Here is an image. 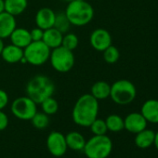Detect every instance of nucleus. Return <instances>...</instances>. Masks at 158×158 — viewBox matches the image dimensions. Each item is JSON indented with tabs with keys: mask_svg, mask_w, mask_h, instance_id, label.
<instances>
[{
	"mask_svg": "<svg viewBox=\"0 0 158 158\" xmlns=\"http://www.w3.org/2000/svg\"><path fill=\"white\" fill-rule=\"evenodd\" d=\"M10 38L11 41V44H13L23 49L32 42L30 31L25 28L16 27L14 29V31L11 33V35H10Z\"/></svg>",
	"mask_w": 158,
	"mask_h": 158,
	"instance_id": "obj_16",
	"label": "nucleus"
},
{
	"mask_svg": "<svg viewBox=\"0 0 158 158\" xmlns=\"http://www.w3.org/2000/svg\"><path fill=\"white\" fill-rule=\"evenodd\" d=\"M16 27L17 22L15 16L6 11L0 13V38H9Z\"/></svg>",
	"mask_w": 158,
	"mask_h": 158,
	"instance_id": "obj_13",
	"label": "nucleus"
},
{
	"mask_svg": "<svg viewBox=\"0 0 158 158\" xmlns=\"http://www.w3.org/2000/svg\"><path fill=\"white\" fill-rule=\"evenodd\" d=\"M113 150V142L106 135H94L86 141L83 149L88 158H107Z\"/></svg>",
	"mask_w": 158,
	"mask_h": 158,
	"instance_id": "obj_4",
	"label": "nucleus"
},
{
	"mask_svg": "<svg viewBox=\"0 0 158 158\" xmlns=\"http://www.w3.org/2000/svg\"><path fill=\"white\" fill-rule=\"evenodd\" d=\"M55 91V85L45 74H36L31 78L26 86V94L36 104L51 97Z\"/></svg>",
	"mask_w": 158,
	"mask_h": 158,
	"instance_id": "obj_2",
	"label": "nucleus"
},
{
	"mask_svg": "<svg viewBox=\"0 0 158 158\" xmlns=\"http://www.w3.org/2000/svg\"><path fill=\"white\" fill-rule=\"evenodd\" d=\"M103 52V59L107 63L113 64L115 63L119 58H120V52L118 50V48L113 45H111L110 47H108L105 50L102 51Z\"/></svg>",
	"mask_w": 158,
	"mask_h": 158,
	"instance_id": "obj_26",
	"label": "nucleus"
},
{
	"mask_svg": "<svg viewBox=\"0 0 158 158\" xmlns=\"http://www.w3.org/2000/svg\"><path fill=\"white\" fill-rule=\"evenodd\" d=\"M70 26H71V23H70L69 20L67 19L64 12L56 14L55 23H54V26H53L54 28H56L62 34H66L68 32V30L70 29Z\"/></svg>",
	"mask_w": 158,
	"mask_h": 158,
	"instance_id": "obj_24",
	"label": "nucleus"
},
{
	"mask_svg": "<svg viewBox=\"0 0 158 158\" xmlns=\"http://www.w3.org/2000/svg\"><path fill=\"white\" fill-rule=\"evenodd\" d=\"M67 147L73 151H83L86 139L85 137L77 131H71L65 136Z\"/></svg>",
	"mask_w": 158,
	"mask_h": 158,
	"instance_id": "obj_18",
	"label": "nucleus"
},
{
	"mask_svg": "<svg viewBox=\"0 0 158 158\" xmlns=\"http://www.w3.org/2000/svg\"><path fill=\"white\" fill-rule=\"evenodd\" d=\"M49 60L53 69L59 73H67L74 65V55L72 50L60 46L51 49Z\"/></svg>",
	"mask_w": 158,
	"mask_h": 158,
	"instance_id": "obj_7",
	"label": "nucleus"
},
{
	"mask_svg": "<svg viewBox=\"0 0 158 158\" xmlns=\"http://www.w3.org/2000/svg\"><path fill=\"white\" fill-rule=\"evenodd\" d=\"M153 144L155 145L156 149L158 150V132H157V133H155V137H154V142H153Z\"/></svg>",
	"mask_w": 158,
	"mask_h": 158,
	"instance_id": "obj_33",
	"label": "nucleus"
},
{
	"mask_svg": "<svg viewBox=\"0 0 158 158\" xmlns=\"http://www.w3.org/2000/svg\"><path fill=\"white\" fill-rule=\"evenodd\" d=\"M5 11V1L4 0H0V13Z\"/></svg>",
	"mask_w": 158,
	"mask_h": 158,
	"instance_id": "obj_32",
	"label": "nucleus"
},
{
	"mask_svg": "<svg viewBox=\"0 0 158 158\" xmlns=\"http://www.w3.org/2000/svg\"><path fill=\"white\" fill-rule=\"evenodd\" d=\"M40 104H41V108H42L43 113H45L48 115L55 114L59 110L58 102L52 96L46 99L45 101H43Z\"/></svg>",
	"mask_w": 158,
	"mask_h": 158,
	"instance_id": "obj_23",
	"label": "nucleus"
},
{
	"mask_svg": "<svg viewBox=\"0 0 158 158\" xmlns=\"http://www.w3.org/2000/svg\"><path fill=\"white\" fill-rule=\"evenodd\" d=\"M8 126H9V117L2 110H0V131L6 129Z\"/></svg>",
	"mask_w": 158,
	"mask_h": 158,
	"instance_id": "obj_31",
	"label": "nucleus"
},
{
	"mask_svg": "<svg viewBox=\"0 0 158 158\" xmlns=\"http://www.w3.org/2000/svg\"><path fill=\"white\" fill-rule=\"evenodd\" d=\"M137 96L135 85L127 79H120L111 86L110 98L118 105H127L131 103Z\"/></svg>",
	"mask_w": 158,
	"mask_h": 158,
	"instance_id": "obj_5",
	"label": "nucleus"
},
{
	"mask_svg": "<svg viewBox=\"0 0 158 158\" xmlns=\"http://www.w3.org/2000/svg\"><path fill=\"white\" fill-rule=\"evenodd\" d=\"M62 37H63L62 33H60L56 28L51 27L49 29L44 30V35H43L42 41L50 49H53V48H56L61 46Z\"/></svg>",
	"mask_w": 158,
	"mask_h": 158,
	"instance_id": "obj_17",
	"label": "nucleus"
},
{
	"mask_svg": "<svg viewBox=\"0 0 158 158\" xmlns=\"http://www.w3.org/2000/svg\"><path fill=\"white\" fill-rule=\"evenodd\" d=\"M1 57L8 63H18L21 62L23 58V49L13 44H10L4 46L1 52Z\"/></svg>",
	"mask_w": 158,
	"mask_h": 158,
	"instance_id": "obj_14",
	"label": "nucleus"
},
{
	"mask_svg": "<svg viewBox=\"0 0 158 158\" xmlns=\"http://www.w3.org/2000/svg\"><path fill=\"white\" fill-rule=\"evenodd\" d=\"M108 130L112 132H119L125 128L124 119L118 114H110L105 120Z\"/></svg>",
	"mask_w": 158,
	"mask_h": 158,
	"instance_id": "obj_22",
	"label": "nucleus"
},
{
	"mask_svg": "<svg viewBox=\"0 0 158 158\" xmlns=\"http://www.w3.org/2000/svg\"><path fill=\"white\" fill-rule=\"evenodd\" d=\"M9 101L10 98L8 93L5 90L0 89V110H3L9 104Z\"/></svg>",
	"mask_w": 158,
	"mask_h": 158,
	"instance_id": "obj_30",
	"label": "nucleus"
},
{
	"mask_svg": "<svg viewBox=\"0 0 158 158\" xmlns=\"http://www.w3.org/2000/svg\"><path fill=\"white\" fill-rule=\"evenodd\" d=\"M78 43H79V40H78V37L76 35H74L73 33H68V34L66 33L62 37L61 46L64 47L65 48L73 51V49H75L77 48Z\"/></svg>",
	"mask_w": 158,
	"mask_h": 158,
	"instance_id": "obj_27",
	"label": "nucleus"
},
{
	"mask_svg": "<svg viewBox=\"0 0 158 158\" xmlns=\"http://www.w3.org/2000/svg\"><path fill=\"white\" fill-rule=\"evenodd\" d=\"M51 49L41 40L32 41L23 48V58L26 63L34 66H40L49 60Z\"/></svg>",
	"mask_w": 158,
	"mask_h": 158,
	"instance_id": "obj_6",
	"label": "nucleus"
},
{
	"mask_svg": "<svg viewBox=\"0 0 158 158\" xmlns=\"http://www.w3.org/2000/svg\"><path fill=\"white\" fill-rule=\"evenodd\" d=\"M4 1L5 11L15 17L23 13L28 6L27 0H4Z\"/></svg>",
	"mask_w": 158,
	"mask_h": 158,
	"instance_id": "obj_21",
	"label": "nucleus"
},
{
	"mask_svg": "<svg viewBox=\"0 0 158 158\" xmlns=\"http://www.w3.org/2000/svg\"><path fill=\"white\" fill-rule=\"evenodd\" d=\"M56 13L50 8H42L35 14L36 27L47 30L54 26Z\"/></svg>",
	"mask_w": 158,
	"mask_h": 158,
	"instance_id": "obj_12",
	"label": "nucleus"
},
{
	"mask_svg": "<svg viewBox=\"0 0 158 158\" xmlns=\"http://www.w3.org/2000/svg\"><path fill=\"white\" fill-rule=\"evenodd\" d=\"M140 114L147 122L158 124V100H147L141 106Z\"/></svg>",
	"mask_w": 158,
	"mask_h": 158,
	"instance_id": "obj_15",
	"label": "nucleus"
},
{
	"mask_svg": "<svg viewBox=\"0 0 158 158\" xmlns=\"http://www.w3.org/2000/svg\"><path fill=\"white\" fill-rule=\"evenodd\" d=\"M33 126L37 128V129H44L46 128L48 124H49V118L48 115L46 114L43 112H36L35 114L33 116V118L31 119Z\"/></svg>",
	"mask_w": 158,
	"mask_h": 158,
	"instance_id": "obj_25",
	"label": "nucleus"
},
{
	"mask_svg": "<svg viewBox=\"0 0 158 158\" xmlns=\"http://www.w3.org/2000/svg\"><path fill=\"white\" fill-rule=\"evenodd\" d=\"M12 114L20 120L28 121L37 112V104L28 96L15 99L10 106Z\"/></svg>",
	"mask_w": 158,
	"mask_h": 158,
	"instance_id": "obj_8",
	"label": "nucleus"
},
{
	"mask_svg": "<svg viewBox=\"0 0 158 158\" xmlns=\"http://www.w3.org/2000/svg\"><path fill=\"white\" fill-rule=\"evenodd\" d=\"M4 42H3V39L0 38V55H1V52H2V49L4 48Z\"/></svg>",
	"mask_w": 158,
	"mask_h": 158,
	"instance_id": "obj_34",
	"label": "nucleus"
},
{
	"mask_svg": "<svg viewBox=\"0 0 158 158\" xmlns=\"http://www.w3.org/2000/svg\"><path fill=\"white\" fill-rule=\"evenodd\" d=\"M65 1H67V2H70V1H72V0H65Z\"/></svg>",
	"mask_w": 158,
	"mask_h": 158,
	"instance_id": "obj_35",
	"label": "nucleus"
},
{
	"mask_svg": "<svg viewBox=\"0 0 158 158\" xmlns=\"http://www.w3.org/2000/svg\"><path fill=\"white\" fill-rule=\"evenodd\" d=\"M147 121L140 113H131L124 119V127L130 133L137 134L147 127Z\"/></svg>",
	"mask_w": 158,
	"mask_h": 158,
	"instance_id": "obj_11",
	"label": "nucleus"
},
{
	"mask_svg": "<svg viewBox=\"0 0 158 158\" xmlns=\"http://www.w3.org/2000/svg\"><path fill=\"white\" fill-rule=\"evenodd\" d=\"M64 13L71 25L74 26L87 25L94 17L93 7L86 0H72L68 2Z\"/></svg>",
	"mask_w": 158,
	"mask_h": 158,
	"instance_id": "obj_3",
	"label": "nucleus"
},
{
	"mask_svg": "<svg viewBox=\"0 0 158 158\" xmlns=\"http://www.w3.org/2000/svg\"><path fill=\"white\" fill-rule=\"evenodd\" d=\"M89 41L94 49L102 52L112 45V36L107 30L103 28H98L91 33Z\"/></svg>",
	"mask_w": 158,
	"mask_h": 158,
	"instance_id": "obj_10",
	"label": "nucleus"
},
{
	"mask_svg": "<svg viewBox=\"0 0 158 158\" xmlns=\"http://www.w3.org/2000/svg\"><path fill=\"white\" fill-rule=\"evenodd\" d=\"M89 127L91 129V132L94 135H106V133L108 131L105 120L100 119L98 117L91 123Z\"/></svg>",
	"mask_w": 158,
	"mask_h": 158,
	"instance_id": "obj_28",
	"label": "nucleus"
},
{
	"mask_svg": "<svg viewBox=\"0 0 158 158\" xmlns=\"http://www.w3.org/2000/svg\"><path fill=\"white\" fill-rule=\"evenodd\" d=\"M30 35H31L32 41H41L43 38L44 30L38 28V27H35L30 31Z\"/></svg>",
	"mask_w": 158,
	"mask_h": 158,
	"instance_id": "obj_29",
	"label": "nucleus"
},
{
	"mask_svg": "<svg viewBox=\"0 0 158 158\" xmlns=\"http://www.w3.org/2000/svg\"><path fill=\"white\" fill-rule=\"evenodd\" d=\"M99 101L90 93L80 96L73 108V121L83 127H89L91 123L98 117Z\"/></svg>",
	"mask_w": 158,
	"mask_h": 158,
	"instance_id": "obj_1",
	"label": "nucleus"
},
{
	"mask_svg": "<svg viewBox=\"0 0 158 158\" xmlns=\"http://www.w3.org/2000/svg\"><path fill=\"white\" fill-rule=\"evenodd\" d=\"M155 133L151 129H143L136 134L135 143L140 149H146L151 147L154 142Z\"/></svg>",
	"mask_w": 158,
	"mask_h": 158,
	"instance_id": "obj_19",
	"label": "nucleus"
},
{
	"mask_svg": "<svg viewBox=\"0 0 158 158\" xmlns=\"http://www.w3.org/2000/svg\"><path fill=\"white\" fill-rule=\"evenodd\" d=\"M47 147L48 152L55 157L64 155L68 149L65 136L59 131H52L48 136Z\"/></svg>",
	"mask_w": 158,
	"mask_h": 158,
	"instance_id": "obj_9",
	"label": "nucleus"
},
{
	"mask_svg": "<svg viewBox=\"0 0 158 158\" xmlns=\"http://www.w3.org/2000/svg\"><path fill=\"white\" fill-rule=\"evenodd\" d=\"M111 85L105 81H97L91 87L90 94L98 101L105 100L110 97Z\"/></svg>",
	"mask_w": 158,
	"mask_h": 158,
	"instance_id": "obj_20",
	"label": "nucleus"
}]
</instances>
